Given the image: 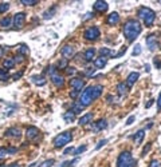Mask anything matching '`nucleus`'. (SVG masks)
Returning a JSON list of instances; mask_svg holds the SVG:
<instances>
[{"label": "nucleus", "mask_w": 161, "mask_h": 167, "mask_svg": "<svg viewBox=\"0 0 161 167\" xmlns=\"http://www.w3.org/2000/svg\"><path fill=\"white\" fill-rule=\"evenodd\" d=\"M103 91V87L101 84H95V86H89L86 90L82 92V95L79 98V104L83 107L90 106L95 99H98L101 96V94Z\"/></svg>", "instance_id": "f257e3e1"}, {"label": "nucleus", "mask_w": 161, "mask_h": 167, "mask_svg": "<svg viewBox=\"0 0 161 167\" xmlns=\"http://www.w3.org/2000/svg\"><path fill=\"white\" fill-rule=\"evenodd\" d=\"M141 31H142V27H141L138 20H136V19L126 20L122 26V34L128 39V42H130V43L134 42V39H137V36L141 34Z\"/></svg>", "instance_id": "f03ea898"}, {"label": "nucleus", "mask_w": 161, "mask_h": 167, "mask_svg": "<svg viewBox=\"0 0 161 167\" xmlns=\"http://www.w3.org/2000/svg\"><path fill=\"white\" fill-rule=\"evenodd\" d=\"M137 16L144 20L146 27H152L153 22H154V19H156V12L150 10L149 7H140L138 11H137Z\"/></svg>", "instance_id": "7ed1b4c3"}, {"label": "nucleus", "mask_w": 161, "mask_h": 167, "mask_svg": "<svg viewBox=\"0 0 161 167\" xmlns=\"http://www.w3.org/2000/svg\"><path fill=\"white\" fill-rule=\"evenodd\" d=\"M136 159L129 151H122L117 159V167H134Z\"/></svg>", "instance_id": "20e7f679"}, {"label": "nucleus", "mask_w": 161, "mask_h": 167, "mask_svg": "<svg viewBox=\"0 0 161 167\" xmlns=\"http://www.w3.org/2000/svg\"><path fill=\"white\" fill-rule=\"evenodd\" d=\"M72 139V135L70 131H64L62 134H59V135H56L54 138V140H52V144H54L55 148H60L63 147V146H66L67 143H70Z\"/></svg>", "instance_id": "39448f33"}, {"label": "nucleus", "mask_w": 161, "mask_h": 167, "mask_svg": "<svg viewBox=\"0 0 161 167\" xmlns=\"http://www.w3.org/2000/svg\"><path fill=\"white\" fill-rule=\"evenodd\" d=\"M99 35H101V32H99V28L98 27H90V28H87L86 31H85V39H87V40H97L99 38Z\"/></svg>", "instance_id": "423d86ee"}, {"label": "nucleus", "mask_w": 161, "mask_h": 167, "mask_svg": "<svg viewBox=\"0 0 161 167\" xmlns=\"http://www.w3.org/2000/svg\"><path fill=\"white\" fill-rule=\"evenodd\" d=\"M12 22H14L15 28H18V30L23 28L24 22H26V14H24V12H18V14H15L14 18H12Z\"/></svg>", "instance_id": "0eeeda50"}, {"label": "nucleus", "mask_w": 161, "mask_h": 167, "mask_svg": "<svg viewBox=\"0 0 161 167\" xmlns=\"http://www.w3.org/2000/svg\"><path fill=\"white\" fill-rule=\"evenodd\" d=\"M38 135H39V128L38 127H35V126H30V127H27V130H26V136H27L28 140L35 139Z\"/></svg>", "instance_id": "6e6552de"}, {"label": "nucleus", "mask_w": 161, "mask_h": 167, "mask_svg": "<svg viewBox=\"0 0 161 167\" xmlns=\"http://www.w3.org/2000/svg\"><path fill=\"white\" fill-rule=\"evenodd\" d=\"M4 135L7 138H15V139H18V138H20V135H22V131H20V128H18V127H11V128L6 130Z\"/></svg>", "instance_id": "1a4fd4ad"}, {"label": "nucleus", "mask_w": 161, "mask_h": 167, "mask_svg": "<svg viewBox=\"0 0 161 167\" xmlns=\"http://www.w3.org/2000/svg\"><path fill=\"white\" fill-rule=\"evenodd\" d=\"M70 86L74 90H76V91L80 92V90H82L85 87V80H82L80 78H72L70 80Z\"/></svg>", "instance_id": "9d476101"}, {"label": "nucleus", "mask_w": 161, "mask_h": 167, "mask_svg": "<svg viewBox=\"0 0 161 167\" xmlns=\"http://www.w3.org/2000/svg\"><path fill=\"white\" fill-rule=\"evenodd\" d=\"M146 44L150 51H154L157 47H159V40L156 39V35H149L146 38Z\"/></svg>", "instance_id": "9b49d317"}, {"label": "nucleus", "mask_w": 161, "mask_h": 167, "mask_svg": "<svg viewBox=\"0 0 161 167\" xmlns=\"http://www.w3.org/2000/svg\"><path fill=\"white\" fill-rule=\"evenodd\" d=\"M60 52H62V56H63V58H66L67 60L71 59L72 56L75 55V51H74V48H72L71 46H64Z\"/></svg>", "instance_id": "f8f14e48"}, {"label": "nucleus", "mask_w": 161, "mask_h": 167, "mask_svg": "<svg viewBox=\"0 0 161 167\" xmlns=\"http://www.w3.org/2000/svg\"><path fill=\"white\" fill-rule=\"evenodd\" d=\"M138 78H140V74H138V72H130V74H129V76L126 78V82H125V84L128 86V88L132 87V86L134 84L137 80H138Z\"/></svg>", "instance_id": "ddd939ff"}, {"label": "nucleus", "mask_w": 161, "mask_h": 167, "mask_svg": "<svg viewBox=\"0 0 161 167\" xmlns=\"http://www.w3.org/2000/svg\"><path fill=\"white\" fill-rule=\"evenodd\" d=\"M107 8H109V6H107L106 2H101V0H99V2H95V3H94V11L99 12V14H103V12H106Z\"/></svg>", "instance_id": "4468645a"}, {"label": "nucleus", "mask_w": 161, "mask_h": 167, "mask_svg": "<svg viewBox=\"0 0 161 167\" xmlns=\"http://www.w3.org/2000/svg\"><path fill=\"white\" fill-rule=\"evenodd\" d=\"M91 120H93V114L87 112V114H85V115H82L78 119V124L79 126H86L89 123H91Z\"/></svg>", "instance_id": "2eb2a0df"}, {"label": "nucleus", "mask_w": 161, "mask_h": 167, "mask_svg": "<svg viewBox=\"0 0 161 167\" xmlns=\"http://www.w3.org/2000/svg\"><path fill=\"white\" fill-rule=\"evenodd\" d=\"M118 22H120V15L117 12H111L106 19V23L109 26H115V24H118Z\"/></svg>", "instance_id": "dca6fc26"}, {"label": "nucleus", "mask_w": 161, "mask_h": 167, "mask_svg": "<svg viewBox=\"0 0 161 167\" xmlns=\"http://www.w3.org/2000/svg\"><path fill=\"white\" fill-rule=\"evenodd\" d=\"M94 56H95V48H87L86 51H85V54H83V59H85V62H91L93 59H94Z\"/></svg>", "instance_id": "f3484780"}, {"label": "nucleus", "mask_w": 161, "mask_h": 167, "mask_svg": "<svg viewBox=\"0 0 161 167\" xmlns=\"http://www.w3.org/2000/svg\"><path fill=\"white\" fill-rule=\"evenodd\" d=\"M31 80H32V83L36 84V86H44L46 84V78H44L43 75H32Z\"/></svg>", "instance_id": "a211bd4d"}, {"label": "nucleus", "mask_w": 161, "mask_h": 167, "mask_svg": "<svg viewBox=\"0 0 161 167\" xmlns=\"http://www.w3.org/2000/svg\"><path fill=\"white\" fill-rule=\"evenodd\" d=\"M106 127H107L106 119H99L94 123V131H102V130H105Z\"/></svg>", "instance_id": "6ab92c4d"}, {"label": "nucleus", "mask_w": 161, "mask_h": 167, "mask_svg": "<svg viewBox=\"0 0 161 167\" xmlns=\"http://www.w3.org/2000/svg\"><path fill=\"white\" fill-rule=\"evenodd\" d=\"M144 136H145V130H138V131L134 134V136H133V140H134V143L138 146V144H141Z\"/></svg>", "instance_id": "aec40b11"}, {"label": "nucleus", "mask_w": 161, "mask_h": 167, "mask_svg": "<svg viewBox=\"0 0 161 167\" xmlns=\"http://www.w3.org/2000/svg\"><path fill=\"white\" fill-rule=\"evenodd\" d=\"M117 91H118V95H121V96L126 95V94H128V86L125 84L124 82L118 83V84H117Z\"/></svg>", "instance_id": "412c9836"}, {"label": "nucleus", "mask_w": 161, "mask_h": 167, "mask_svg": "<svg viewBox=\"0 0 161 167\" xmlns=\"http://www.w3.org/2000/svg\"><path fill=\"white\" fill-rule=\"evenodd\" d=\"M107 64V59L106 58H97V59H94V66L97 67V68H103Z\"/></svg>", "instance_id": "4be33fe9"}, {"label": "nucleus", "mask_w": 161, "mask_h": 167, "mask_svg": "<svg viewBox=\"0 0 161 167\" xmlns=\"http://www.w3.org/2000/svg\"><path fill=\"white\" fill-rule=\"evenodd\" d=\"M11 23H12V18L6 16V18H3L2 20H0V27L2 28H8V27H11Z\"/></svg>", "instance_id": "5701e85b"}, {"label": "nucleus", "mask_w": 161, "mask_h": 167, "mask_svg": "<svg viewBox=\"0 0 161 167\" xmlns=\"http://www.w3.org/2000/svg\"><path fill=\"white\" fill-rule=\"evenodd\" d=\"M99 55H101V58H106V56H114L113 51L110 50V48H106V47L101 48V50H99Z\"/></svg>", "instance_id": "b1692460"}, {"label": "nucleus", "mask_w": 161, "mask_h": 167, "mask_svg": "<svg viewBox=\"0 0 161 167\" xmlns=\"http://www.w3.org/2000/svg\"><path fill=\"white\" fill-rule=\"evenodd\" d=\"M63 119L67 122V123H70V122H74L75 120V114L72 111H67L63 114Z\"/></svg>", "instance_id": "393cba45"}, {"label": "nucleus", "mask_w": 161, "mask_h": 167, "mask_svg": "<svg viewBox=\"0 0 161 167\" xmlns=\"http://www.w3.org/2000/svg\"><path fill=\"white\" fill-rule=\"evenodd\" d=\"M83 110H85L83 106H80L79 103H74V104L71 106V110H70V111H72V112H74L75 115H76V114H80V112H82Z\"/></svg>", "instance_id": "a878e982"}, {"label": "nucleus", "mask_w": 161, "mask_h": 167, "mask_svg": "<svg viewBox=\"0 0 161 167\" xmlns=\"http://www.w3.org/2000/svg\"><path fill=\"white\" fill-rule=\"evenodd\" d=\"M3 66L6 70H11V68H14L15 66V60H12V59H6L3 62Z\"/></svg>", "instance_id": "bb28decb"}, {"label": "nucleus", "mask_w": 161, "mask_h": 167, "mask_svg": "<svg viewBox=\"0 0 161 167\" xmlns=\"http://www.w3.org/2000/svg\"><path fill=\"white\" fill-rule=\"evenodd\" d=\"M18 54L22 55V56L27 55L28 54V47L26 46V44H20V46L18 47Z\"/></svg>", "instance_id": "cd10ccee"}, {"label": "nucleus", "mask_w": 161, "mask_h": 167, "mask_svg": "<svg viewBox=\"0 0 161 167\" xmlns=\"http://www.w3.org/2000/svg\"><path fill=\"white\" fill-rule=\"evenodd\" d=\"M78 162V158H75V159L72 161H67V162H63L62 163V167H74V165Z\"/></svg>", "instance_id": "c85d7f7f"}, {"label": "nucleus", "mask_w": 161, "mask_h": 167, "mask_svg": "<svg viewBox=\"0 0 161 167\" xmlns=\"http://www.w3.org/2000/svg\"><path fill=\"white\" fill-rule=\"evenodd\" d=\"M10 10V3H0V14H4Z\"/></svg>", "instance_id": "c756f323"}, {"label": "nucleus", "mask_w": 161, "mask_h": 167, "mask_svg": "<svg viewBox=\"0 0 161 167\" xmlns=\"http://www.w3.org/2000/svg\"><path fill=\"white\" fill-rule=\"evenodd\" d=\"M55 10H56V7L54 6V7H51V10H50V11L44 12V19H50V18H52V15H54Z\"/></svg>", "instance_id": "7c9ffc66"}, {"label": "nucleus", "mask_w": 161, "mask_h": 167, "mask_svg": "<svg viewBox=\"0 0 161 167\" xmlns=\"http://www.w3.org/2000/svg\"><path fill=\"white\" fill-rule=\"evenodd\" d=\"M54 159H48V161H44V162H42V163L39 165V167H51L52 165H54Z\"/></svg>", "instance_id": "2f4dec72"}, {"label": "nucleus", "mask_w": 161, "mask_h": 167, "mask_svg": "<svg viewBox=\"0 0 161 167\" xmlns=\"http://www.w3.org/2000/svg\"><path fill=\"white\" fill-rule=\"evenodd\" d=\"M86 150H87L86 146H79L78 148L74 150V155H80V154H82L83 151H86Z\"/></svg>", "instance_id": "473e14b6"}, {"label": "nucleus", "mask_w": 161, "mask_h": 167, "mask_svg": "<svg viewBox=\"0 0 161 167\" xmlns=\"http://www.w3.org/2000/svg\"><path fill=\"white\" fill-rule=\"evenodd\" d=\"M58 68L59 70H66L67 68V59H62L60 62L58 63Z\"/></svg>", "instance_id": "72a5a7b5"}, {"label": "nucleus", "mask_w": 161, "mask_h": 167, "mask_svg": "<svg viewBox=\"0 0 161 167\" xmlns=\"http://www.w3.org/2000/svg\"><path fill=\"white\" fill-rule=\"evenodd\" d=\"M20 3L23 6H35V4H38V0H22Z\"/></svg>", "instance_id": "f704fd0d"}, {"label": "nucleus", "mask_w": 161, "mask_h": 167, "mask_svg": "<svg viewBox=\"0 0 161 167\" xmlns=\"http://www.w3.org/2000/svg\"><path fill=\"white\" fill-rule=\"evenodd\" d=\"M64 71H66V74H67V75H71V76L76 74V68H75V67H67Z\"/></svg>", "instance_id": "c9c22d12"}, {"label": "nucleus", "mask_w": 161, "mask_h": 167, "mask_svg": "<svg viewBox=\"0 0 161 167\" xmlns=\"http://www.w3.org/2000/svg\"><path fill=\"white\" fill-rule=\"evenodd\" d=\"M7 154H8V148H6V147L0 148V159H4L7 157Z\"/></svg>", "instance_id": "e433bc0d"}, {"label": "nucleus", "mask_w": 161, "mask_h": 167, "mask_svg": "<svg viewBox=\"0 0 161 167\" xmlns=\"http://www.w3.org/2000/svg\"><path fill=\"white\" fill-rule=\"evenodd\" d=\"M141 54V46L140 44H136L134 46V50H133V56H137Z\"/></svg>", "instance_id": "4c0bfd02"}, {"label": "nucleus", "mask_w": 161, "mask_h": 167, "mask_svg": "<svg viewBox=\"0 0 161 167\" xmlns=\"http://www.w3.org/2000/svg\"><path fill=\"white\" fill-rule=\"evenodd\" d=\"M7 79H8L7 70H0V80H7Z\"/></svg>", "instance_id": "58836bf2"}, {"label": "nucleus", "mask_w": 161, "mask_h": 167, "mask_svg": "<svg viewBox=\"0 0 161 167\" xmlns=\"http://www.w3.org/2000/svg\"><path fill=\"white\" fill-rule=\"evenodd\" d=\"M106 143H107V139H102V140H99V142H98V144L95 146V148H97V150H99L101 147H103V146L106 144Z\"/></svg>", "instance_id": "ea45409f"}, {"label": "nucleus", "mask_w": 161, "mask_h": 167, "mask_svg": "<svg viewBox=\"0 0 161 167\" xmlns=\"http://www.w3.org/2000/svg\"><path fill=\"white\" fill-rule=\"evenodd\" d=\"M150 147H152V143H148L146 147H144V150H142V155H146L149 152V150H150Z\"/></svg>", "instance_id": "a19ab883"}, {"label": "nucleus", "mask_w": 161, "mask_h": 167, "mask_svg": "<svg viewBox=\"0 0 161 167\" xmlns=\"http://www.w3.org/2000/svg\"><path fill=\"white\" fill-rule=\"evenodd\" d=\"M149 167H160V162L156 161V159H153L150 162V165H149Z\"/></svg>", "instance_id": "79ce46f5"}, {"label": "nucleus", "mask_w": 161, "mask_h": 167, "mask_svg": "<svg viewBox=\"0 0 161 167\" xmlns=\"http://www.w3.org/2000/svg\"><path fill=\"white\" fill-rule=\"evenodd\" d=\"M153 63H154V66H156L157 68H161V62H160L159 58H154V59H153Z\"/></svg>", "instance_id": "37998d69"}, {"label": "nucleus", "mask_w": 161, "mask_h": 167, "mask_svg": "<svg viewBox=\"0 0 161 167\" xmlns=\"http://www.w3.org/2000/svg\"><path fill=\"white\" fill-rule=\"evenodd\" d=\"M22 75H23V71H20V72H18V74L12 75V79H14V80H18V79L22 78Z\"/></svg>", "instance_id": "c03bdc74"}, {"label": "nucleus", "mask_w": 161, "mask_h": 167, "mask_svg": "<svg viewBox=\"0 0 161 167\" xmlns=\"http://www.w3.org/2000/svg\"><path fill=\"white\" fill-rule=\"evenodd\" d=\"M74 150H75V148L72 147V146H70V147H67L66 150H64L63 154H64V155H67V154H70V152H74Z\"/></svg>", "instance_id": "a18cd8bd"}, {"label": "nucleus", "mask_w": 161, "mask_h": 167, "mask_svg": "<svg viewBox=\"0 0 161 167\" xmlns=\"http://www.w3.org/2000/svg\"><path fill=\"white\" fill-rule=\"evenodd\" d=\"M78 95H79V91H76V90H72V91L70 92V96L72 98V99H75Z\"/></svg>", "instance_id": "49530a36"}, {"label": "nucleus", "mask_w": 161, "mask_h": 167, "mask_svg": "<svg viewBox=\"0 0 161 167\" xmlns=\"http://www.w3.org/2000/svg\"><path fill=\"white\" fill-rule=\"evenodd\" d=\"M107 102H109V103H115L117 98L115 96H111V95H107Z\"/></svg>", "instance_id": "de8ad7c7"}, {"label": "nucleus", "mask_w": 161, "mask_h": 167, "mask_svg": "<svg viewBox=\"0 0 161 167\" xmlns=\"http://www.w3.org/2000/svg\"><path fill=\"white\" fill-rule=\"evenodd\" d=\"M134 119H136V118H134V115L129 116V118H128V120H126V126H130V124L133 123V122H134Z\"/></svg>", "instance_id": "09e8293b"}, {"label": "nucleus", "mask_w": 161, "mask_h": 167, "mask_svg": "<svg viewBox=\"0 0 161 167\" xmlns=\"http://www.w3.org/2000/svg\"><path fill=\"white\" fill-rule=\"evenodd\" d=\"M157 110L161 111V94L159 95V98H157Z\"/></svg>", "instance_id": "8fccbe9b"}, {"label": "nucleus", "mask_w": 161, "mask_h": 167, "mask_svg": "<svg viewBox=\"0 0 161 167\" xmlns=\"http://www.w3.org/2000/svg\"><path fill=\"white\" fill-rule=\"evenodd\" d=\"M93 74H94V70H93V68H87V71L85 72V75L86 76H91Z\"/></svg>", "instance_id": "3c124183"}, {"label": "nucleus", "mask_w": 161, "mask_h": 167, "mask_svg": "<svg viewBox=\"0 0 161 167\" xmlns=\"http://www.w3.org/2000/svg\"><path fill=\"white\" fill-rule=\"evenodd\" d=\"M23 56L22 55H18V56H15V62H18V63H22L23 62Z\"/></svg>", "instance_id": "603ef678"}, {"label": "nucleus", "mask_w": 161, "mask_h": 167, "mask_svg": "<svg viewBox=\"0 0 161 167\" xmlns=\"http://www.w3.org/2000/svg\"><path fill=\"white\" fill-rule=\"evenodd\" d=\"M15 152H16V148H14V147L8 148V154H15Z\"/></svg>", "instance_id": "864d4df0"}, {"label": "nucleus", "mask_w": 161, "mask_h": 167, "mask_svg": "<svg viewBox=\"0 0 161 167\" xmlns=\"http://www.w3.org/2000/svg\"><path fill=\"white\" fill-rule=\"evenodd\" d=\"M93 16H94V14H90V12H89V14H86V16H85V20L90 19V18H93Z\"/></svg>", "instance_id": "5fc2aeb1"}, {"label": "nucleus", "mask_w": 161, "mask_h": 167, "mask_svg": "<svg viewBox=\"0 0 161 167\" xmlns=\"http://www.w3.org/2000/svg\"><path fill=\"white\" fill-rule=\"evenodd\" d=\"M3 55H4V48H3V47H0V59L3 58Z\"/></svg>", "instance_id": "6e6d98bb"}, {"label": "nucleus", "mask_w": 161, "mask_h": 167, "mask_svg": "<svg viewBox=\"0 0 161 167\" xmlns=\"http://www.w3.org/2000/svg\"><path fill=\"white\" fill-rule=\"evenodd\" d=\"M8 167H20V165L19 163H12V165H10Z\"/></svg>", "instance_id": "4d7b16f0"}, {"label": "nucleus", "mask_w": 161, "mask_h": 167, "mask_svg": "<svg viewBox=\"0 0 161 167\" xmlns=\"http://www.w3.org/2000/svg\"><path fill=\"white\" fill-rule=\"evenodd\" d=\"M152 103H153V100H150V102H149V103L146 104V107H150V106H152Z\"/></svg>", "instance_id": "13d9d810"}, {"label": "nucleus", "mask_w": 161, "mask_h": 167, "mask_svg": "<svg viewBox=\"0 0 161 167\" xmlns=\"http://www.w3.org/2000/svg\"><path fill=\"white\" fill-rule=\"evenodd\" d=\"M0 167H6V166H4V165H0Z\"/></svg>", "instance_id": "bf43d9fd"}]
</instances>
